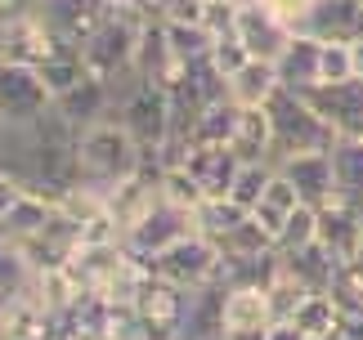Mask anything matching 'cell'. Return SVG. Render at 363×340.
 <instances>
[{
	"mask_svg": "<svg viewBox=\"0 0 363 340\" xmlns=\"http://www.w3.org/2000/svg\"><path fill=\"white\" fill-rule=\"evenodd\" d=\"M77 125L63 117L59 108H50L45 117L27 125H0V170L13 175L32 197L59 206L67 188H77Z\"/></svg>",
	"mask_w": 363,
	"mask_h": 340,
	"instance_id": "1",
	"label": "cell"
},
{
	"mask_svg": "<svg viewBox=\"0 0 363 340\" xmlns=\"http://www.w3.org/2000/svg\"><path fill=\"white\" fill-rule=\"evenodd\" d=\"M139 170H144V148L135 144L117 117L94 121L77 135V175L86 188L108 193L113 183L139 175Z\"/></svg>",
	"mask_w": 363,
	"mask_h": 340,
	"instance_id": "2",
	"label": "cell"
},
{
	"mask_svg": "<svg viewBox=\"0 0 363 340\" xmlns=\"http://www.w3.org/2000/svg\"><path fill=\"white\" fill-rule=\"evenodd\" d=\"M117 94V112L113 117L130 130V139L144 148V157H162L166 144L175 135V121H171V94L162 85H152L144 76H130L125 85H113Z\"/></svg>",
	"mask_w": 363,
	"mask_h": 340,
	"instance_id": "3",
	"label": "cell"
},
{
	"mask_svg": "<svg viewBox=\"0 0 363 340\" xmlns=\"http://www.w3.org/2000/svg\"><path fill=\"white\" fill-rule=\"evenodd\" d=\"M264 112L274 125V166L305 157V152H332V144H337V130L291 90H278Z\"/></svg>",
	"mask_w": 363,
	"mask_h": 340,
	"instance_id": "4",
	"label": "cell"
},
{
	"mask_svg": "<svg viewBox=\"0 0 363 340\" xmlns=\"http://www.w3.org/2000/svg\"><path fill=\"white\" fill-rule=\"evenodd\" d=\"M220 264H225L220 246L211 242V237L193 233V237H184V242H175L171 251L152 255L148 273L171 282V287H179V291H202V287H211V282H220Z\"/></svg>",
	"mask_w": 363,
	"mask_h": 340,
	"instance_id": "5",
	"label": "cell"
},
{
	"mask_svg": "<svg viewBox=\"0 0 363 340\" xmlns=\"http://www.w3.org/2000/svg\"><path fill=\"white\" fill-rule=\"evenodd\" d=\"M198 233V215L184 206H175V202H166V197H157V206L148 210L144 220L135 224L130 233H125V251L139 255V260H152V255H162V251H171L175 242H184V237Z\"/></svg>",
	"mask_w": 363,
	"mask_h": 340,
	"instance_id": "6",
	"label": "cell"
},
{
	"mask_svg": "<svg viewBox=\"0 0 363 340\" xmlns=\"http://www.w3.org/2000/svg\"><path fill=\"white\" fill-rule=\"evenodd\" d=\"M50 108H54V94L36 67L0 59V125H27L45 117Z\"/></svg>",
	"mask_w": 363,
	"mask_h": 340,
	"instance_id": "7",
	"label": "cell"
},
{
	"mask_svg": "<svg viewBox=\"0 0 363 340\" xmlns=\"http://www.w3.org/2000/svg\"><path fill=\"white\" fill-rule=\"evenodd\" d=\"M63 54H81V50H72V45H67V40L45 23L40 0H36L32 9H23L18 18H9V54H5V59L23 63V67H36V72H40L45 63L63 59Z\"/></svg>",
	"mask_w": 363,
	"mask_h": 340,
	"instance_id": "8",
	"label": "cell"
},
{
	"mask_svg": "<svg viewBox=\"0 0 363 340\" xmlns=\"http://www.w3.org/2000/svg\"><path fill=\"white\" fill-rule=\"evenodd\" d=\"M318 246H323L332 260L341 264H359L363 260V206L350 197H332V202L318 210Z\"/></svg>",
	"mask_w": 363,
	"mask_h": 340,
	"instance_id": "9",
	"label": "cell"
},
{
	"mask_svg": "<svg viewBox=\"0 0 363 340\" xmlns=\"http://www.w3.org/2000/svg\"><path fill=\"white\" fill-rule=\"evenodd\" d=\"M233 36L242 40V50L251 54V59L260 63H278L291 45V27L278 18V13L264 5V0H247V5H238V23H233Z\"/></svg>",
	"mask_w": 363,
	"mask_h": 340,
	"instance_id": "10",
	"label": "cell"
},
{
	"mask_svg": "<svg viewBox=\"0 0 363 340\" xmlns=\"http://www.w3.org/2000/svg\"><path fill=\"white\" fill-rule=\"evenodd\" d=\"M189 295L193 291H179V287H171V282H162V278L144 282V291H139V300H135V314L144 322L148 340H179L184 314H189Z\"/></svg>",
	"mask_w": 363,
	"mask_h": 340,
	"instance_id": "11",
	"label": "cell"
},
{
	"mask_svg": "<svg viewBox=\"0 0 363 340\" xmlns=\"http://www.w3.org/2000/svg\"><path fill=\"white\" fill-rule=\"evenodd\" d=\"M301 98L337 130V139L363 135V76L341 81V85H314V90L301 94Z\"/></svg>",
	"mask_w": 363,
	"mask_h": 340,
	"instance_id": "12",
	"label": "cell"
},
{
	"mask_svg": "<svg viewBox=\"0 0 363 340\" xmlns=\"http://www.w3.org/2000/svg\"><path fill=\"white\" fill-rule=\"evenodd\" d=\"M40 13L67 45L81 50L108 23V0H40Z\"/></svg>",
	"mask_w": 363,
	"mask_h": 340,
	"instance_id": "13",
	"label": "cell"
},
{
	"mask_svg": "<svg viewBox=\"0 0 363 340\" xmlns=\"http://www.w3.org/2000/svg\"><path fill=\"white\" fill-rule=\"evenodd\" d=\"M305 36L314 40H337V45H354L363 36V0H314L310 18L301 23Z\"/></svg>",
	"mask_w": 363,
	"mask_h": 340,
	"instance_id": "14",
	"label": "cell"
},
{
	"mask_svg": "<svg viewBox=\"0 0 363 340\" xmlns=\"http://www.w3.org/2000/svg\"><path fill=\"white\" fill-rule=\"evenodd\" d=\"M291 179V188L301 193L305 206L323 210L332 197H337V170H332V152H305V157H291L278 166Z\"/></svg>",
	"mask_w": 363,
	"mask_h": 340,
	"instance_id": "15",
	"label": "cell"
},
{
	"mask_svg": "<svg viewBox=\"0 0 363 340\" xmlns=\"http://www.w3.org/2000/svg\"><path fill=\"white\" fill-rule=\"evenodd\" d=\"M54 108H59L77 130H86V125H94V121L113 117V112H117V94H113V85H108V81L86 76L81 85H72L63 98H54Z\"/></svg>",
	"mask_w": 363,
	"mask_h": 340,
	"instance_id": "16",
	"label": "cell"
},
{
	"mask_svg": "<svg viewBox=\"0 0 363 340\" xmlns=\"http://www.w3.org/2000/svg\"><path fill=\"white\" fill-rule=\"evenodd\" d=\"M274 327L269 295L256 287H229L225 295V336H264Z\"/></svg>",
	"mask_w": 363,
	"mask_h": 340,
	"instance_id": "17",
	"label": "cell"
},
{
	"mask_svg": "<svg viewBox=\"0 0 363 340\" xmlns=\"http://www.w3.org/2000/svg\"><path fill=\"white\" fill-rule=\"evenodd\" d=\"M225 295H229L225 282H211V287L193 291L179 340H225Z\"/></svg>",
	"mask_w": 363,
	"mask_h": 340,
	"instance_id": "18",
	"label": "cell"
},
{
	"mask_svg": "<svg viewBox=\"0 0 363 340\" xmlns=\"http://www.w3.org/2000/svg\"><path fill=\"white\" fill-rule=\"evenodd\" d=\"M318 50H323V40H314V36H305V32L291 36L287 54L274 63L283 90H291V94H310L314 90V85H318Z\"/></svg>",
	"mask_w": 363,
	"mask_h": 340,
	"instance_id": "19",
	"label": "cell"
},
{
	"mask_svg": "<svg viewBox=\"0 0 363 340\" xmlns=\"http://www.w3.org/2000/svg\"><path fill=\"white\" fill-rule=\"evenodd\" d=\"M229 152L242 166H251V162H269L274 166V125H269V112H264V108H242Z\"/></svg>",
	"mask_w": 363,
	"mask_h": 340,
	"instance_id": "20",
	"label": "cell"
},
{
	"mask_svg": "<svg viewBox=\"0 0 363 340\" xmlns=\"http://www.w3.org/2000/svg\"><path fill=\"white\" fill-rule=\"evenodd\" d=\"M278 90H283L278 67L260 63V59H251L238 76H229V103H238V108H269V98Z\"/></svg>",
	"mask_w": 363,
	"mask_h": 340,
	"instance_id": "21",
	"label": "cell"
},
{
	"mask_svg": "<svg viewBox=\"0 0 363 340\" xmlns=\"http://www.w3.org/2000/svg\"><path fill=\"white\" fill-rule=\"evenodd\" d=\"M54 215H59V206L45 202V197H32V193H23V202L9 210V220L0 224V237H9V242H27V237H36V233H45Z\"/></svg>",
	"mask_w": 363,
	"mask_h": 340,
	"instance_id": "22",
	"label": "cell"
},
{
	"mask_svg": "<svg viewBox=\"0 0 363 340\" xmlns=\"http://www.w3.org/2000/svg\"><path fill=\"white\" fill-rule=\"evenodd\" d=\"M332 170H337V193L363 206V135L332 144Z\"/></svg>",
	"mask_w": 363,
	"mask_h": 340,
	"instance_id": "23",
	"label": "cell"
},
{
	"mask_svg": "<svg viewBox=\"0 0 363 340\" xmlns=\"http://www.w3.org/2000/svg\"><path fill=\"white\" fill-rule=\"evenodd\" d=\"M283 268L296 282H305L310 291H328L332 287V278H337V260L323 251V246H305V251H296V255H283Z\"/></svg>",
	"mask_w": 363,
	"mask_h": 340,
	"instance_id": "24",
	"label": "cell"
},
{
	"mask_svg": "<svg viewBox=\"0 0 363 340\" xmlns=\"http://www.w3.org/2000/svg\"><path fill=\"white\" fill-rule=\"evenodd\" d=\"M296 332L310 340V336H337L341 332V322H345V314L337 309V300H332L328 291H314V295H305V305L296 309Z\"/></svg>",
	"mask_w": 363,
	"mask_h": 340,
	"instance_id": "25",
	"label": "cell"
},
{
	"mask_svg": "<svg viewBox=\"0 0 363 340\" xmlns=\"http://www.w3.org/2000/svg\"><path fill=\"white\" fill-rule=\"evenodd\" d=\"M238 117H242V108L238 103H216V108H206L198 125H193V144H202V148H229L233 144V130H238Z\"/></svg>",
	"mask_w": 363,
	"mask_h": 340,
	"instance_id": "26",
	"label": "cell"
},
{
	"mask_svg": "<svg viewBox=\"0 0 363 340\" xmlns=\"http://www.w3.org/2000/svg\"><path fill=\"white\" fill-rule=\"evenodd\" d=\"M216 246H220V255H225V260H247V255H269V251H274V237L260 229L256 215H247L238 229H229Z\"/></svg>",
	"mask_w": 363,
	"mask_h": 340,
	"instance_id": "27",
	"label": "cell"
},
{
	"mask_svg": "<svg viewBox=\"0 0 363 340\" xmlns=\"http://www.w3.org/2000/svg\"><path fill=\"white\" fill-rule=\"evenodd\" d=\"M251 215V210H242L238 202H229V197H211V202L198 206V233L211 237V242H220L229 229H238V224Z\"/></svg>",
	"mask_w": 363,
	"mask_h": 340,
	"instance_id": "28",
	"label": "cell"
},
{
	"mask_svg": "<svg viewBox=\"0 0 363 340\" xmlns=\"http://www.w3.org/2000/svg\"><path fill=\"white\" fill-rule=\"evenodd\" d=\"M32 278L36 268L23 260V251L9 242V237H0V300H9V295H27L32 291Z\"/></svg>",
	"mask_w": 363,
	"mask_h": 340,
	"instance_id": "29",
	"label": "cell"
},
{
	"mask_svg": "<svg viewBox=\"0 0 363 340\" xmlns=\"http://www.w3.org/2000/svg\"><path fill=\"white\" fill-rule=\"evenodd\" d=\"M314 242H318V210H314V206H296V210L287 215L283 233H278L274 251H278V255H296V251L314 246Z\"/></svg>",
	"mask_w": 363,
	"mask_h": 340,
	"instance_id": "30",
	"label": "cell"
},
{
	"mask_svg": "<svg viewBox=\"0 0 363 340\" xmlns=\"http://www.w3.org/2000/svg\"><path fill=\"white\" fill-rule=\"evenodd\" d=\"M328 295L337 300V309L345 318H363V260L359 264H341L337 278H332Z\"/></svg>",
	"mask_w": 363,
	"mask_h": 340,
	"instance_id": "31",
	"label": "cell"
},
{
	"mask_svg": "<svg viewBox=\"0 0 363 340\" xmlns=\"http://www.w3.org/2000/svg\"><path fill=\"white\" fill-rule=\"evenodd\" d=\"M274 170H278V166H269V162L242 166L238 179H233V188H229V202H238L242 210H256L260 197H264V188H269V179H274Z\"/></svg>",
	"mask_w": 363,
	"mask_h": 340,
	"instance_id": "32",
	"label": "cell"
},
{
	"mask_svg": "<svg viewBox=\"0 0 363 340\" xmlns=\"http://www.w3.org/2000/svg\"><path fill=\"white\" fill-rule=\"evenodd\" d=\"M264 295H269L274 322H291V318H296V309L305 305V295H314V291L305 287V282H296V278H291L287 268H283V273L269 282V291H264Z\"/></svg>",
	"mask_w": 363,
	"mask_h": 340,
	"instance_id": "33",
	"label": "cell"
},
{
	"mask_svg": "<svg viewBox=\"0 0 363 340\" xmlns=\"http://www.w3.org/2000/svg\"><path fill=\"white\" fill-rule=\"evenodd\" d=\"M157 188H162V197H166V202L184 206V210H193V215H198V206L206 202V197H202V188L189 179V170H179V166H162V175H157Z\"/></svg>",
	"mask_w": 363,
	"mask_h": 340,
	"instance_id": "34",
	"label": "cell"
},
{
	"mask_svg": "<svg viewBox=\"0 0 363 340\" xmlns=\"http://www.w3.org/2000/svg\"><path fill=\"white\" fill-rule=\"evenodd\" d=\"M86 76H90V72H86V63H81V54H63V59H54V63L40 67V81L50 85L54 98H63L72 85H81Z\"/></svg>",
	"mask_w": 363,
	"mask_h": 340,
	"instance_id": "35",
	"label": "cell"
},
{
	"mask_svg": "<svg viewBox=\"0 0 363 340\" xmlns=\"http://www.w3.org/2000/svg\"><path fill=\"white\" fill-rule=\"evenodd\" d=\"M341 81H354V54H350V45L328 40L318 50V85H341Z\"/></svg>",
	"mask_w": 363,
	"mask_h": 340,
	"instance_id": "36",
	"label": "cell"
},
{
	"mask_svg": "<svg viewBox=\"0 0 363 340\" xmlns=\"http://www.w3.org/2000/svg\"><path fill=\"white\" fill-rule=\"evenodd\" d=\"M247 63H251V54L242 50V40H238V36H233V32H229V36H216V45H211V67H216L220 76H225V81H229V76H238Z\"/></svg>",
	"mask_w": 363,
	"mask_h": 340,
	"instance_id": "37",
	"label": "cell"
},
{
	"mask_svg": "<svg viewBox=\"0 0 363 340\" xmlns=\"http://www.w3.org/2000/svg\"><path fill=\"white\" fill-rule=\"evenodd\" d=\"M296 206H305V202H301V193L291 188V179L283 175V170H274V179H269V188H264V197H260V206H256V210H274V215H283V220H287Z\"/></svg>",
	"mask_w": 363,
	"mask_h": 340,
	"instance_id": "38",
	"label": "cell"
},
{
	"mask_svg": "<svg viewBox=\"0 0 363 340\" xmlns=\"http://www.w3.org/2000/svg\"><path fill=\"white\" fill-rule=\"evenodd\" d=\"M264 5H269L278 18H283L291 32H301V23L310 18V9H314V0H264Z\"/></svg>",
	"mask_w": 363,
	"mask_h": 340,
	"instance_id": "39",
	"label": "cell"
},
{
	"mask_svg": "<svg viewBox=\"0 0 363 340\" xmlns=\"http://www.w3.org/2000/svg\"><path fill=\"white\" fill-rule=\"evenodd\" d=\"M23 193H27L23 183L13 179V175H5V170H0V224H5V220H9V210L23 202Z\"/></svg>",
	"mask_w": 363,
	"mask_h": 340,
	"instance_id": "40",
	"label": "cell"
},
{
	"mask_svg": "<svg viewBox=\"0 0 363 340\" xmlns=\"http://www.w3.org/2000/svg\"><path fill=\"white\" fill-rule=\"evenodd\" d=\"M264 340H305V336L296 332V322H274V327L264 332Z\"/></svg>",
	"mask_w": 363,
	"mask_h": 340,
	"instance_id": "41",
	"label": "cell"
},
{
	"mask_svg": "<svg viewBox=\"0 0 363 340\" xmlns=\"http://www.w3.org/2000/svg\"><path fill=\"white\" fill-rule=\"evenodd\" d=\"M350 54H354V76H363V36L350 45Z\"/></svg>",
	"mask_w": 363,
	"mask_h": 340,
	"instance_id": "42",
	"label": "cell"
},
{
	"mask_svg": "<svg viewBox=\"0 0 363 340\" xmlns=\"http://www.w3.org/2000/svg\"><path fill=\"white\" fill-rule=\"evenodd\" d=\"M9 54V18H0V59Z\"/></svg>",
	"mask_w": 363,
	"mask_h": 340,
	"instance_id": "43",
	"label": "cell"
},
{
	"mask_svg": "<svg viewBox=\"0 0 363 340\" xmlns=\"http://www.w3.org/2000/svg\"><path fill=\"white\" fill-rule=\"evenodd\" d=\"M310 340H341V332L337 336H310Z\"/></svg>",
	"mask_w": 363,
	"mask_h": 340,
	"instance_id": "44",
	"label": "cell"
}]
</instances>
